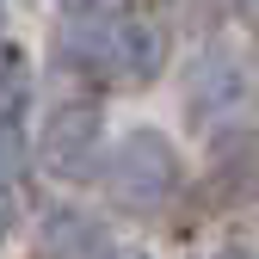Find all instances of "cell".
Listing matches in <instances>:
<instances>
[{"label": "cell", "instance_id": "cell-1", "mask_svg": "<svg viewBox=\"0 0 259 259\" xmlns=\"http://www.w3.org/2000/svg\"><path fill=\"white\" fill-rule=\"evenodd\" d=\"M173 179V160H167V142L160 136H130L123 154H117V191L130 198H154V191H167Z\"/></svg>", "mask_w": 259, "mask_h": 259}, {"label": "cell", "instance_id": "cell-2", "mask_svg": "<svg viewBox=\"0 0 259 259\" xmlns=\"http://www.w3.org/2000/svg\"><path fill=\"white\" fill-rule=\"evenodd\" d=\"M93 130H99V111L93 105H62V117H50V130H44V154L56 160V167H68V160L93 142Z\"/></svg>", "mask_w": 259, "mask_h": 259}, {"label": "cell", "instance_id": "cell-3", "mask_svg": "<svg viewBox=\"0 0 259 259\" xmlns=\"http://www.w3.org/2000/svg\"><path fill=\"white\" fill-rule=\"evenodd\" d=\"M93 247H99V229H93V222L62 216L56 229H50V253H56V259H80V253H93Z\"/></svg>", "mask_w": 259, "mask_h": 259}, {"label": "cell", "instance_id": "cell-4", "mask_svg": "<svg viewBox=\"0 0 259 259\" xmlns=\"http://www.w3.org/2000/svg\"><path fill=\"white\" fill-rule=\"evenodd\" d=\"M7 229H13V204L0 198V235H7Z\"/></svg>", "mask_w": 259, "mask_h": 259}, {"label": "cell", "instance_id": "cell-5", "mask_svg": "<svg viewBox=\"0 0 259 259\" xmlns=\"http://www.w3.org/2000/svg\"><path fill=\"white\" fill-rule=\"evenodd\" d=\"M235 7H241V13H247V19H259V0H235Z\"/></svg>", "mask_w": 259, "mask_h": 259}, {"label": "cell", "instance_id": "cell-6", "mask_svg": "<svg viewBox=\"0 0 259 259\" xmlns=\"http://www.w3.org/2000/svg\"><path fill=\"white\" fill-rule=\"evenodd\" d=\"M74 7H80V13H93V7H105V0H74Z\"/></svg>", "mask_w": 259, "mask_h": 259}, {"label": "cell", "instance_id": "cell-7", "mask_svg": "<svg viewBox=\"0 0 259 259\" xmlns=\"http://www.w3.org/2000/svg\"><path fill=\"white\" fill-rule=\"evenodd\" d=\"M111 259H142V253H111Z\"/></svg>", "mask_w": 259, "mask_h": 259}, {"label": "cell", "instance_id": "cell-8", "mask_svg": "<svg viewBox=\"0 0 259 259\" xmlns=\"http://www.w3.org/2000/svg\"><path fill=\"white\" fill-rule=\"evenodd\" d=\"M222 259H241V253H222Z\"/></svg>", "mask_w": 259, "mask_h": 259}]
</instances>
